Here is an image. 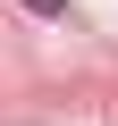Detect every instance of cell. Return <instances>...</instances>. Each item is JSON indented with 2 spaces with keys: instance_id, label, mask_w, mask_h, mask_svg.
I'll use <instances>...</instances> for the list:
<instances>
[{
  "instance_id": "1",
  "label": "cell",
  "mask_w": 118,
  "mask_h": 126,
  "mask_svg": "<svg viewBox=\"0 0 118 126\" xmlns=\"http://www.w3.org/2000/svg\"><path fill=\"white\" fill-rule=\"evenodd\" d=\"M25 9H34V17H68V0H25Z\"/></svg>"
}]
</instances>
